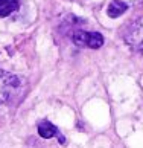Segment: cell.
Masks as SVG:
<instances>
[{
    "label": "cell",
    "instance_id": "obj_1",
    "mask_svg": "<svg viewBox=\"0 0 143 148\" xmlns=\"http://www.w3.org/2000/svg\"><path fill=\"white\" fill-rule=\"evenodd\" d=\"M20 86L21 79L17 75L6 72V70H0V104L6 102L20 89Z\"/></svg>",
    "mask_w": 143,
    "mask_h": 148
},
{
    "label": "cell",
    "instance_id": "obj_2",
    "mask_svg": "<svg viewBox=\"0 0 143 148\" xmlns=\"http://www.w3.org/2000/svg\"><path fill=\"white\" fill-rule=\"evenodd\" d=\"M73 41L76 46H85L90 49H99L104 45V37L99 32H89V31H75Z\"/></svg>",
    "mask_w": 143,
    "mask_h": 148
},
{
    "label": "cell",
    "instance_id": "obj_3",
    "mask_svg": "<svg viewBox=\"0 0 143 148\" xmlns=\"http://www.w3.org/2000/svg\"><path fill=\"white\" fill-rule=\"evenodd\" d=\"M125 38H126V43L134 51L143 53V17L136 20L134 23H131V26L126 31Z\"/></svg>",
    "mask_w": 143,
    "mask_h": 148
},
{
    "label": "cell",
    "instance_id": "obj_4",
    "mask_svg": "<svg viewBox=\"0 0 143 148\" xmlns=\"http://www.w3.org/2000/svg\"><path fill=\"white\" fill-rule=\"evenodd\" d=\"M38 133H40V136L43 139H50L53 136H57L59 139V142H64V138L58 133V128L55 127L53 124L49 122V121H41V122L38 124Z\"/></svg>",
    "mask_w": 143,
    "mask_h": 148
},
{
    "label": "cell",
    "instance_id": "obj_5",
    "mask_svg": "<svg viewBox=\"0 0 143 148\" xmlns=\"http://www.w3.org/2000/svg\"><path fill=\"white\" fill-rule=\"evenodd\" d=\"M126 9H128V5L125 2H122V0H113V2L110 3L108 9H107V14H108V17H111V18H117Z\"/></svg>",
    "mask_w": 143,
    "mask_h": 148
},
{
    "label": "cell",
    "instance_id": "obj_6",
    "mask_svg": "<svg viewBox=\"0 0 143 148\" xmlns=\"http://www.w3.org/2000/svg\"><path fill=\"white\" fill-rule=\"evenodd\" d=\"M20 6L18 0H0V17H8Z\"/></svg>",
    "mask_w": 143,
    "mask_h": 148
},
{
    "label": "cell",
    "instance_id": "obj_7",
    "mask_svg": "<svg viewBox=\"0 0 143 148\" xmlns=\"http://www.w3.org/2000/svg\"><path fill=\"white\" fill-rule=\"evenodd\" d=\"M122 2H125L126 5H137V3H142L143 0H122Z\"/></svg>",
    "mask_w": 143,
    "mask_h": 148
}]
</instances>
